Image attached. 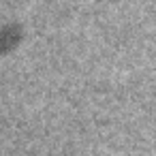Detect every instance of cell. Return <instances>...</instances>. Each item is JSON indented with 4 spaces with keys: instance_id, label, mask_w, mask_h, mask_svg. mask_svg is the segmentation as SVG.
Segmentation results:
<instances>
[{
    "instance_id": "6da1fadb",
    "label": "cell",
    "mask_w": 156,
    "mask_h": 156,
    "mask_svg": "<svg viewBox=\"0 0 156 156\" xmlns=\"http://www.w3.org/2000/svg\"><path fill=\"white\" fill-rule=\"evenodd\" d=\"M22 39V30L15 24H5L0 26V51H9L15 49V45Z\"/></svg>"
}]
</instances>
